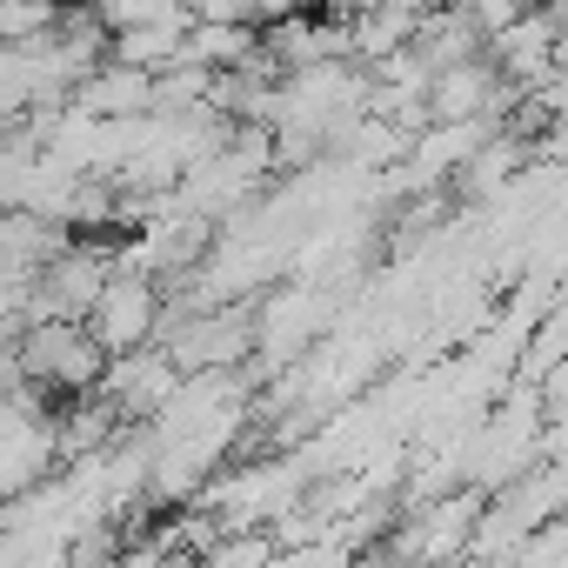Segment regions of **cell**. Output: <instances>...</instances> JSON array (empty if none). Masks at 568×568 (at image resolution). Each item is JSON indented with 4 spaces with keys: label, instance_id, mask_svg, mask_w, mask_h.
<instances>
[{
    "label": "cell",
    "instance_id": "cell-1",
    "mask_svg": "<svg viewBox=\"0 0 568 568\" xmlns=\"http://www.w3.org/2000/svg\"><path fill=\"white\" fill-rule=\"evenodd\" d=\"M88 328L108 342V355H134V348H154L168 335V308H161V274H141V267H114L108 295L94 302Z\"/></svg>",
    "mask_w": 568,
    "mask_h": 568
},
{
    "label": "cell",
    "instance_id": "cell-4",
    "mask_svg": "<svg viewBox=\"0 0 568 568\" xmlns=\"http://www.w3.org/2000/svg\"><path fill=\"white\" fill-rule=\"evenodd\" d=\"M74 108L101 114V121H128V114H154V74L134 68V61H101L81 88H74Z\"/></svg>",
    "mask_w": 568,
    "mask_h": 568
},
{
    "label": "cell",
    "instance_id": "cell-2",
    "mask_svg": "<svg viewBox=\"0 0 568 568\" xmlns=\"http://www.w3.org/2000/svg\"><path fill=\"white\" fill-rule=\"evenodd\" d=\"M181 382H187V368L168 355V342L134 348V355H114V362H108V375H101V388L121 402V415H128V422H154V415L181 395Z\"/></svg>",
    "mask_w": 568,
    "mask_h": 568
},
{
    "label": "cell",
    "instance_id": "cell-6",
    "mask_svg": "<svg viewBox=\"0 0 568 568\" xmlns=\"http://www.w3.org/2000/svg\"><path fill=\"white\" fill-rule=\"evenodd\" d=\"M88 8H94L108 28H134V21H154V14H168L174 0H88Z\"/></svg>",
    "mask_w": 568,
    "mask_h": 568
},
{
    "label": "cell",
    "instance_id": "cell-5",
    "mask_svg": "<svg viewBox=\"0 0 568 568\" xmlns=\"http://www.w3.org/2000/svg\"><path fill=\"white\" fill-rule=\"evenodd\" d=\"M61 0H0V34L8 41H48L61 28Z\"/></svg>",
    "mask_w": 568,
    "mask_h": 568
},
{
    "label": "cell",
    "instance_id": "cell-3",
    "mask_svg": "<svg viewBox=\"0 0 568 568\" xmlns=\"http://www.w3.org/2000/svg\"><path fill=\"white\" fill-rule=\"evenodd\" d=\"M495 88H501V61L488 54H468V61H448L435 68V88H428V114L435 121H481L495 108Z\"/></svg>",
    "mask_w": 568,
    "mask_h": 568
}]
</instances>
